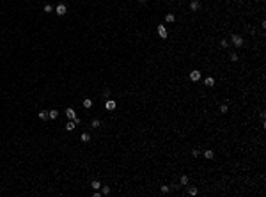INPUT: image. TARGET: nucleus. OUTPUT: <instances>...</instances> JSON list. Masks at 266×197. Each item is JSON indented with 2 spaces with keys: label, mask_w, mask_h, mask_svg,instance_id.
<instances>
[{
  "label": "nucleus",
  "mask_w": 266,
  "mask_h": 197,
  "mask_svg": "<svg viewBox=\"0 0 266 197\" xmlns=\"http://www.w3.org/2000/svg\"><path fill=\"white\" fill-rule=\"evenodd\" d=\"M231 43H232L236 48H241V46L245 44V41H243V38H241L239 34H232V36H231Z\"/></svg>",
  "instance_id": "nucleus-1"
},
{
  "label": "nucleus",
  "mask_w": 266,
  "mask_h": 197,
  "mask_svg": "<svg viewBox=\"0 0 266 197\" xmlns=\"http://www.w3.org/2000/svg\"><path fill=\"white\" fill-rule=\"evenodd\" d=\"M53 11L57 13V16H64V14L68 13V7H66L64 4H59V5H57V7H55Z\"/></svg>",
  "instance_id": "nucleus-2"
},
{
  "label": "nucleus",
  "mask_w": 266,
  "mask_h": 197,
  "mask_svg": "<svg viewBox=\"0 0 266 197\" xmlns=\"http://www.w3.org/2000/svg\"><path fill=\"white\" fill-rule=\"evenodd\" d=\"M105 108H107V110H115V108H117V101L108 98V100H107V103H105Z\"/></svg>",
  "instance_id": "nucleus-3"
},
{
  "label": "nucleus",
  "mask_w": 266,
  "mask_h": 197,
  "mask_svg": "<svg viewBox=\"0 0 266 197\" xmlns=\"http://www.w3.org/2000/svg\"><path fill=\"white\" fill-rule=\"evenodd\" d=\"M156 29H158V36H160V38H163V39H167V36H169V32H167V29H165V25H158Z\"/></svg>",
  "instance_id": "nucleus-4"
},
{
  "label": "nucleus",
  "mask_w": 266,
  "mask_h": 197,
  "mask_svg": "<svg viewBox=\"0 0 266 197\" xmlns=\"http://www.w3.org/2000/svg\"><path fill=\"white\" fill-rule=\"evenodd\" d=\"M200 77H202V75H200V71H197V69H193V71L190 73V80L192 82H199Z\"/></svg>",
  "instance_id": "nucleus-5"
},
{
  "label": "nucleus",
  "mask_w": 266,
  "mask_h": 197,
  "mask_svg": "<svg viewBox=\"0 0 266 197\" xmlns=\"http://www.w3.org/2000/svg\"><path fill=\"white\" fill-rule=\"evenodd\" d=\"M190 9L195 13V11H199L200 9V0H192L190 2Z\"/></svg>",
  "instance_id": "nucleus-6"
},
{
  "label": "nucleus",
  "mask_w": 266,
  "mask_h": 197,
  "mask_svg": "<svg viewBox=\"0 0 266 197\" xmlns=\"http://www.w3.org/2000/svg\"><path fill=\"white\" fill-rule=\"evenodd\" d=\"M64 114H66V117L69 119V121H73V119L76 117V112L73 110V108H66V112H64Z\"/></svg>",
  "instance_id": "nucleus-7"
},
{
  "label": "nucleus",
  "mask_w": 266,
  "mask_h": 197,
  "mask_svg": "<svg viewBox=\"0 0 266 197\" xmlns=\"http://www.w3.org/2000/svg\"><path fill=\"white\" fill-rule=\"evenodd\" d=\"M204 85H206V87H213V85H215V78H213V77H208V78L204 80Z\"/></svg>",
  "instance_id": "nucleus-8"
},
{
  "label": "nucleus",
  "mask_w": 266,
  "mask_h": 197,
  "mask_svg": "<svg viewBox=\"0 0 266 197\" xmlns=\"http://www.w3.org/2000/svg\"><path fill=\"white\" fill-rule=\"evenodd\" d=\"M202 156L206 158V160H213V156H215V153H213V151H211V149H206V151H204V155H202Z\"/></svg>",
  "instance_id": "nucleus-9"
},
{
  "label": "nucleus",
  "mask_w": 266,
  "mask_h": 197,
  "mask_svg": "<svg viewBox=\"0 0 266 197\" xmlns=\"http://www.w3.org/2000/svg\"><path fill=\"white\" fill-rule=\"evenodd\" d=\"M37 117L41 119V121H46V119H48V110H41L37 114Z\"/></svg>",
  "instance_id": "nucleus-10"
},
{
  "label": "nucleus",
  "mask_w": 266,
  "mask_h": 197,
  "mask_svg": "<svg viewBox=\"0 0 266 197\" xmlns=\"http://www.w3.org/2000/svg\"><path fill=\"white\" fill-rule=\"evenodd\" d=\"M75 121H68V124H66V131H73L75 130Z\"/></svg>",
  "instance_id": "nucleus-11"
},
{
  "label": "nucleus",
  "mask_w": 266,
  "mask_h": 197,
  "mask_svg": "<svg viewBox=\"0 0 266 197\" xmlns=\"http://www.w3.org/2000/svg\"><path fill=\"white\" fill-rule=\"evenodd\" d=\"M57 117H59L57 110H48V119H57Z\"/></svg>",
  "instance_id": "nucleus-12"
},
{
  "label": "nucleus",
  "mask_w": 266,
  "mask_h": 197,
  "mask_svg": "<svg viewBox=\"0 0 266 197\" xmlns=\"http://www.w3.org/2000/svg\"><path fill=\"white\" fill-rule=\"evenodd\" d=\"M165 21H167V23H172V21H176V16L169 13V14H165Z\"/></svg>",
  "instance_id": "nucleus-13"
},
{
  "label": "nucleus",
  "mask_w": 266,
  "mask_h": 197,
  "mask_svg": "<svg viewBox=\"0 0 266 197\" xmlns=\"http://www.w3.org/2000/svg\"><path fill=\"white\" fill-rule=\"evenodd\" d=\"M91 107H92V100L85 98V100H83V108H91Z\"/></svg>",
  "instance_id": "nucleus-14"
},
{
  "label": "nucleus",
  "mask_w": 266,
  "mask_h": 197,
  "mask_svg": "<svg viewBox=\"0 0 266 197\" xmlns=\"http://www.w3.org/2000/svg\"><path fill=\"white\" fill-rule=\"evenodd\" d=\"M80 139H82V142H89V140H91V135H89V133H85V131H83V133H82V135H80Z\"/></svg>",
  "instance_id": "nucleus-15"
},
{
  "label": "nucleus",
  "mask_w": 266,
  "mask_h": 197,
  "mask_svg": "<svg viewBox=\"0 0 266 197\" xmlns=\"http://www.w3.org/2000/svg\"><path fill=\"white\" fill-rule=\"evenodd\" d=\"M179 183H181L183 187H185V185H188V176H186V174H183V176L179 178Z\"/></svg>",
  "instance_id": "nucleus-16"
},
{
  "label": "nucleus",
  "mask_w": 266,
  "mask_h": 197,
  "mask_svg": "<svg viewBox=\"0 0 266 197\" xmlns=\"http://www.w3.org/2000/svg\"><path fill=\"white\" fill-rule=\"evenodd\" d=\"M91 187H92V188H94V190H99V188H101V183H99V181H98V179H94V181H92V183H91Z\"/></svg>",
  "instance_id": "nucleus-17"
},
{
  "label": "nucleus",
  "mask_w": 266,
  "mask_h": 197,
  "mask_svg": "<svg viewBox=\"0 0 266 197\" xmlns=\"http://www.w3.org/2000/svg\"><path fill=\"white\" fill-rule=\"evenodd\" d=\"M110 192H112V190H110V187H107V185H105V187H101V195H108Z\"/></svg>",
  "instance_id": "nucleus-18"
},
{
  "label": "nucleus",
  "mask_w": 266,
  "mask_h": 197,
  "mask_svg": "<svg viewBox=\"0 0 266 197\" xmlns=\"http://www.w3.org/2000/svg\"><path fill=\"white\" fill-rule=\"evenodd\" d=\"M186 192H188V195H197V192H199V190H197L195 187H188V190H186Z\"/></svg>",
  "instance_id": "nucleus-19"
},
{
  "label": "nucleus",
  "mask_w": 266,
  "mask_h": 197,
  "mask_svg": "<svg viewBox=\"0 0 266 197\" xmlns=\"http://www.w3.org/2000/svg\"><path fill=\"white\" fill-rule=\"evenodd\" d=\"M91 126H92V128H99V126H101V121H99V119H92Z\"/></svg>",
  "instance_id": "nucleus-20"
},
{
  "label": "nucleus",
  "mask_w": 266,
  "mask_h": 197,
  "mask_svg": "<svg viewBox=\"0 0 266 197\" xmlns=\"http://www.w3.org/2000/svg\"><path fill=\"white\" fill-rule=\"evenodd\" d=\"M160 190H161V194H169V192H170V187H169V185H161Z\"/></svg>",
  "instance_id": "nucleus-21"
},
{
  "label": "nucleus",
  "mask_w": 266,
  "mask_h": 197,
  "mask_svg": "<svg viewBox=\"0 0 266 197\" xmlns=\"http://www.w3.org/2000/svg\"><path fill=\"white\" fill-rule=\"evenodd\" d=\"M53 9H55V7H53L52 4H46V5H44V13H53Z\"/></svg>",
  "instance_id": "nucleus-22"
},
{
  "label": "nucleus",
  "mask_w": 266,
  "mask_h": 197,
  "mask_svg": "<svg viewBox=\"0 0 266 197\" xmlns=\"http://www.w3.org/2000/svg\"><path fill=\"white\" fill-rule=\"evenodd\" d=\"M229 59H231V60H232V62H236V60H238V59H239V57H238V53H236V52H232V53H231V55H229Z\"/></svg>",
  "instance_id": "nucleus-23"
},
{
  "label": "nucleus",
  "mask_w": 266,
  "mask_h": 197,
  "mask_svg": "<svg viewBox=\"0 0 266 197\" xmlns=\"http://www.w3.org/2000/svg\"><path fill=\"white\" fill-rule=\"evenodd\" d=\"M229 46H231V43H227L225 39H222V41H220V48H229Z\"/></svg>",
  "instance_id": "nucleus-24"
},
{
  "label": "nucleus",
  "mask_w": 266,
  "mask_h": 197,
  "mask_svg": "<svg viewBox=\"0 0 266 197\" xmlns=\"http://www.w3.org/2000/svg\"><path fill=\"white\" fill-rule=\"evenodd\" d=\"M227 110H229L227 103H224V105H222V107H220V112H222V114H227Z\"/></svg>",
  "instance_id": "nucleus-25"
},
{
  "label": "nucleus",
  "mask_w": 266,
  "mask_h": 197,
  "mask_svg": "<svg viewBox=\"0 0 266 197\" xmlns=\"http://www.w3.org/2000/svg\"><path fill=\"white\" fill-rule=\"evenodd\" d=\"M103 96H105V98H110V89H105V91H103Z\"/></svg>",
  "instance_id": "nucleus-26"
},
{
  "label": "nucleus",
  "mask_w": 266,
  "mask_h": 197,
  "mask_svg": "<svg viewBox=\"0 0 266 197\" xmlns=\"http://www.w3.org/2000/svg\"><path fill=\"white\" fill-rule=\"evenodd\" d=\"M192 155H193V156H195V158H197V156H200V153H199L197 149H193V151H192Z\"/></svg>",
  "instance_id": "nucleus-27"
},
{
  "label": "nucleus",
  "mask_w": 266,
  "mask_h": 197,
  "mask_svg": "<svg viewBox=\"0 0 266 197\" xmlns=\"http://www.w3.org/2000/svg\"><path fill=\"white\" fill-rule=\"evenodd\" d=\"M73 121H75V124H80V122H82V119L78 117V116H76V117H75V119H73Z\"/></svg>",
  "instance_id": "nucleus-28"
},
{
  "label": "nucleus",
  "mask_w": 266,
  "mask_h": 197,
  "mask_svg": "<svg viewBox=\"0 0 266 197\" xmlns=\"http://www.w3.org/2000/svg\"><path fill=\"white\" fill-rule=\"evenodd\" d=\"M146 2H147V0H138V4H146Z\"/></svg>",
  "instance_id": "nucleus-29"
},
{
  "label": "nucleus",
  "mask_w": 266,
  "mask_h": 197,
  "mask_svg": "<svg viewBox=\"0 0 266 197\" xmlns=\"http://www.w3.org/2000/svg\"><path fill=\"white\" fill-rule=\"evenodd\" d=\"M238 2H243V0H238Z\"/></svg>",
  "instance_id": "nucleus-30"
}]
</instances>
